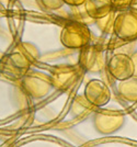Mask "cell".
Segmentation results:
<instances>
[{
	"label": "cell",
	"instance_id": "cell-1",
	"mask_svg": "<svg viewBox=\"0 0 137 147\" xmlns=\"http://www.w3.org/2000/svg\"><path fill=\"white\" fill-rule=\"evenodd\" d=\"M23 91L33 100H42L46 98L54 89L50 74L41 70H29L20 80Z\"/></svg>",
	"mask_w": 137,
	"mask_h": 147
},
{
	"label": "cell",
	"instance_id": "cell-2",
	"mask_svg": "<svg viewBox=\"0 0 137 147\" xmlns=\"http://www.w3.org/2000/svg\"><path fill=\"white\" fill-rule=\"evenodd\" d=\"M60 43L69 49H82L90 45L92 33L89 26L76 21H71L60 31Z\"/></svg>",
	"mask_w": 137,
	"mask_h": 147
},
{
	"label": "cell",
	"instance_id": "cell-3",
	"mask_svg": "<svg viewBox=\"0 0 137 147\" xmlns=\"http://www.w3.org/2000/svg\"><path fill=\"white\" fill-rule=\"evenodd\" d=\"M125 114L116 109H99L93 113L92 122L95 131L101 135H112L123 127Z\"/></svg>",
	"mask_w": 137,
	"mask_h": 147
},
{
	"label": "cell",
	"instance_id": "cell-4",
	"mask_svg": "<svg viewBox=\"0 0 137 147\" xmlns=\"http://www.w3.org/2000/svg\"><path fill=\"white\" fill-rule=\"evenodd\" d=\"M82 73L85 71L78 64L77 65L59 64L53 67L50 75L52 77L54 89L62 92L69 91L71 88H74L77 85Z\"/></svg>",
	"mask_w": 137,
	"mask_h": 147
},
{
	"label": "cell",
	"instance_id": "cell-5",
	"mask_svg": "<svg viewBox=\"0 0 137 147\" xmlns=\"http://www.w3.org/2000/svg\"><path fill=\"white\" fill-rule=\"evenodd\" d=\"M114 34L123 42L137 40V10L128 8L118 11L114 22Z\"/></svg>",
	"mask_w": 137,
	"mask_h": 147
},
{
	"label": "cell",
	"instance_id": "cell-6",
	"mask_svg": "<svg viewBox=\"0 0 137 147\" xmlns=\"http://www.w3.org/2000/svg\"><path fill=\"white\" fill-rule=\"evenodd\" d=\"M34 65L26 56L13 49L1 58V73L11 79H22Z\"/></svg>",
	"mask_w": 137,
	"mask_h": 147
},
{
	"label": "cell",
	"instance_id": "cell-7",
	"mask_svg": "<svg viewBox=\"0 0 137 147\" xmlns=\"http://www.w3.org/2000/svg\"><path fill=\"white\" fill-rule=\"evenodd\" d=\"M106 59L104 52L97 45H88L80 49L78 65L85 73L100 74L106 67Z\"/></svg>",
	"mask_w": 137,
	"mask_h": 147
},
{
	"label": "cell",
	"instance_id": "cell-8",
	"mask_svg": "<svg viewBox=\"0 0 137 147\" xmlns=\"http://www.w3.org/2000/svg\"><path fill=\"white\" fill-rule=\"evenodd\" d=\"M110 76L116 81H123L135 75V65L131 55L125 53L113 54L106 64Z\"/></svg>",
	"mask_w": 137,
	"mask_h": 147
},
{
	"label": "cell",
	"instance_id": "cell-9",
	"mask_svg": "<svg viewBox=\"0 0 137 147\" xmlns=\"http://www.w3.org/2000/svg\"><path fill=\"white\" fill-rule=\"evenodd\" d=\"M83 96L97 109L105 107L112 98L107 85L100 79H92L88 81L83 90Z\"/></svg>",
	"mask_w": 137,
	"mask_h": 147
},
{
	"label": "cell",
	"instance_id": "cell-10",
	"mask_svg": "<svg viewBox=\"0 0 137 147\" xmlns=\"http://www.w3.org/2000/svg\"><path fill=\"white\" fill-rule=\"evenodd\" d=\"M85 8L93 20L103 18L115 10L112 0H86Z\"/></svg>",
	"mask_w": 137,
	"mask_h": 147
},
{
	"label": "cell",
	"instance_id": "cell-11",
	"mask_svg": "<svg viewBox=\"0 0 137 147\" xmlns=\"http://www.w3.org/2000/svg\"><path fill=\"white\" fill-rule=\"evenodd\" d=\"M118 94L128 103H137V76H133L131 78L123 81H118Z\"/></svg>",
	"mask_w": 137,
	"mask_h": 147
},
{
	"label": "cell",
	"instance_id": "cell-12",
	"mask_svg": "<svg viewBox=\"0 0 137 147\" xmlns=\"http://www.w3.org/2000/svg\"><path fill=\"white\" fill-rule=\"evenodd\" d=\"M98 109L90 103L83 94L76 96L70 105V113L76 119L86 117L90 113H94Z\"/></svg>",
	"mask_w": 137,
	"mask_h": 147
},
{
	"label": "cell",
	"instance_id": "cell-13",
	"mask_svg": "<svg viewBox=\"0 0 137 147\" xmlns=\"http://www.w3.org/2000/svg\"><path fill=\"white\" fill-rule=\"evenodd\" d=\"M13 49L22 53L33 64H35L41 57V53H40V49H38V46L35 44L31 43V42H20Z\"/></svg>",
	"mask_w": 137,
	"mask_h": 147
},
{
	"label": "cell",
	"instance_id": "cell-14",
	"mask_svg": "<svg viewBox=\"0 0 137 147\" xmlns=\"http://www.w3.org/2000/svg\"><path fill=\"white\" fill-rule=\"evenodd\" d=\"M115 18H116V10H113L112 12H110L105 17L95 20V25L98 26V29L102 33H104V34H112V33H114Z\"/></svg>",
	"mask_w": 137,
	"mask_h": 147
},
{
	"label": "cell",
	"instance_id": "cell-15",
	"mask_svg": "<svg viewBox=\"0 0 137 147\" xmlns=\"http://www.w3.org/2000/svg\"><path fill=\"white\" fill-rule=\"evenodd\" d=\"M70 11H71V17H73V21L79 22L82 24H86L89 26V24H95V20L91 18L88 14L87 10L85 8V5L77 7H70Z\"/></svg>",
	"mask_w": 137,
	"mask_h": 147
},
{
	"label": "cell",
	"instance_id": "cell-16",
	"mask_svg": "<svg viewBox=\"0 0 137 147\" xmlns=\"http://www.w3.org/2000/svg\"><path fill=\"white\" fill-rule=\"evenodd\" d=\"M36 2L45 11H56L65 5L62 0H36Z\"/></svg>",
	"mask_w": 137,
	"mask_h": 147
},
{
	"label": "cell",
	"instance_id": "cell-17",
	"mask_svg": "<svg viewBox=\"0 0 137 147\" xmlns=\"http://www.w3.org/2000/svg\"><path fill=\"white\" fill-rule=\"evenodd\" d=\"M112 1L114 9L118 11H122V10H126V9L131 8L134 0H112Z\"/></svg>",
	"mask_w": 137,
	"mask_h": 147
},
{
	"label": "cell",
	"instance_id": "cell-18",
	"mask_svg": "<svg viewBox=\"0 0 137 147\" xmlns=\"http://www.w3.org/2000/svg\"><path fill=\"white\" fill-rule=\"evenodd\" d=\"M65 5H67L69 7H77L81 6V5H85L86 0H62Z\"/></svg>",
	"mask_w": 137,
	"mask_h": 147
},
{
	"label": "cell",
	"instance_id": "cell-19",
	"mask_svg": "<svg viewBox=\"0 0 137 147\" xmlns=\"http://www.w3.org/2000/svg\"><path fill=\"white\" fill-rule=\"evenodd\" d=\"M131 56L133 58V61H134V65H135V75L134 76H137V52L133 53Z\"/></svg>",
	"mask_w": 137,
	"mask_h": 147
},
{
	"label": "cell",
	"instance_id": "cell-20",
	"mask_svg": "<svg viewBox=\"0 0 137 147\" xmlns=\"http://www.w3.org/2000/svg\"><path fill=\"white\" fill-rule=\"evenodd\" d=\"M131 8H133V9H136V10H137V0H134V1H133Z\"/></svg>",
	"mask_w": 137,
	"mask_h": 147
}]
</instances>
